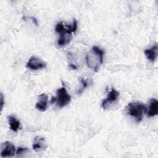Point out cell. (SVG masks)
<instances>
[{"label": "cell", "instance_id": "6da1fadb", "mask_svg": "<svg viewBox=\"0 0 158 158\" xmlns=\"http://www.w3.org/2000/svg\"><path fill=\"white\" fill-rule=\"evenodd\" d=\"M104 54V51L99 46H93L86 56L88 67L94 72H98L101 65L103 64Z\"/></svg>", "mask_w": 158, "mask_h": 158}, {"label": "cell", "instance_id": "7a4b0ae2", "mask_svg": "<svg viewBox=\"0 0 158 158\" xmlns=\"http://www.w3.org/2000/svg\"><path fill=\"white\" fill-rule=\"evenodd\" d=\"M127 113L133 117L137 123H140L143 117V113L146 110V107L139 101L131 102L126 107Z\"/></svg>", "mask_w": 158, "mask_h": 158}, {"label": "cell", "instance_id": "3957f363", "mask_svg": "<svg viewBox=\"0 0 158 158\" xmlns=\"http://www.w3.org/2000/svg\"><path fill=\"white\" fill-rule=\"evenodd\" d=\"M56 94L57 96L56 97V102L59 107L62 108L70 102L72 99L71 96L68 93L65 86L59 88L56 91Z\"/></svg>", "mask_w": 158, "mask_h": 158}, {"label": "cell", "instance_id": "277c9868", "mask_svg": "<svg viewBox=\"0 0 158 158\" xmlns=\"http://www.w3.org/2000/svg\"><path fill=\"white\" fill-rule=\"evenodd\" d=\"M46 65L47 64L45 62L42 60L41 59L33 56L29 59L26 67L30 70H37L46 68Z\"/></svg>", "mask_w": 158, "mask_h": 158}, {"label": "cell", "instance_id": "5b68a950", "mask_svg": "<svg viewBox=\"0 0 158 158\" xmlns=\"http://www.w3.org/2000/svg\"><path fill=\"white\" fill-rule=\"evenodd\" d=\"M119 92L112 88L111 90L109 92L107 98L103 100L101 104V107L103 109H106L110 105L115 103L119 97Z\"/></svg>", "mask_w": 158, "mask_h": 158}, {"label": "cell", "instance_id": "8992f818", "mask_svg": "<svg viewBox=\"0 0 158 158\" xmlns=\"http://www.w3.org/2000/svg\"><path fill=\"white\" fill-rule=\"evenodd\" d=\"M15 152V147L14 144L8 141H5L1 146V157H13Z\"/></svg>", "mask_w": 158, "mask_h": 158}, {"label": "cell", "instance_id": "52a82bcc", "mask_svg": "<svg viewBox=\"0 0 158 158\" xmlns=\"http://www.w3.org/2000/svg\"><path fill=\"white\" fill-rule=\"evenodd\" d=\"M48 96L45 93H42L38 95V101L36 103L35 107L40 111L44 112L48 107Z\"/></svg>", "mask_w": 158, "mask_h": 158}, {"label": "cell", "instance_id": "ba28073f", "mask_svg": "<svg viewBox=\"0 0 158 158\" xmlns=\"http://www.w3.org/2000/svg\"><path fill=\"white\" fill-rule=\"evenodd\" d=\"M146 113L149 117H154L158 114V102L156 99L152 98L150 99Z\"/></svg>", "mask_w": 158, "mask_h": 158}, {"label": "cell", "instance_id": "9c48e42d", "mask_svg": "<svg viewBox=\"0 0 158 158\" xmlns=\"http://www.w3.org/2000/svg\"><path fill=\"white\" fill-rule=\"evenodd\" d=\"M72 39V33L69 31H63L60 33V36L57 40V44L59 46H64L70 43Z\"/></svg>", "mask_w": 158, "mask_h": 158}, {"label": "cell", "instance_id": "30bf717a", "mask_svg": "<svg viewBox=\"0 0 158 158\" xmlns=\"http://www.w3.org/2000/svg\"><path fill=\"white\" fill-rule=\"evenodd\" d=\"M32 146H33V149L36 152H38L44 149L47 147L44 138L40 136H36L34 138Z\"/></svg>", "mask_w": 158, "mask_h": 158}, {"label": "cell", "instance_id": "8fae6325", "mask_svg": "<svg viewBox=\"0 0 158 158\" xmlns=\"http://www.w3.org/2000/svg\"><path fill=\"white\" fill-rule=\"evenodd\" d=\"M157 50L158 46L157 44L156 43L151 48L147 49L144 51V54L147 57V59L151 62H154L157 57Z\"/></svg>", "mask_w": 158, "mask_h": 158}, {"label": "cell", "instance_id": "7c38bea8", "mask_svg": "<svg viewBox=\"0 0 158 158\" xmlns=\"http://www.w3.org/2000/svg\"><path fill=\"white\" fill-rule=\"evenodd\" d=\"M8 123L10 126V128L14 132H17L18 130L20 128V122L17 118L12 115H9L7 117Z\"/></svg>", "mask_w": 158, "mask_h": 158}, {"label": "cell", "instance_id": "4fadbf2b", "mask_svg": "<svg viewBox=\"0 0 158 158\" xmlns=\"http://www.w3.org/2000/svg\"><path fill=\"white\" fill-rule=\"evenodd\" d=\"M81 86L77 91V94H81L85 88H86L89 83H92V81H89V80L88 78L84 79L83 78H81Z\"/></svg>", "mask_w": 158, "mask_h": 158}, {"label": "cell", "instance_id": "5bb4252c", "mask_svg": "<svg viewBox=\"0 0 158 158\" xmlns=\"http://www.w3.org/2000/svg\"><path fill=\"white\" fill-rule=\"evenodd\" d=\"M28 151V149L27 148L19 147L16 151V155L17 156H22L23 154L26 153Z\"/></svg>", "mask_w": 158, "mask_h": 158}, {"label": "cell", "instance_id": "9a60e30c", "mask_svg": "<svg viewBox=\"0 0 158 158\" xmlns=\"http://www.w3.org/2000/svg\"><path fill=\"white\" fill-rule=\"evenodd\" d=\"M4 104V96H3L2 93H1V111H2V109H3Z\"/></svg>", "mask_w": 158, "mask_h": 158}, {"label": "cell", "instance_id": "2e32d148", "mask_svg": "<svg viewBox=\"0 0 158 158\" xmlns=\"http://www.w3.org/2000/svg\"><path fill=\"white\" fill-rule=\"evenodd\" d=\"M30 19H32V20H33V23H35L36 25H38V21H37V20L35 18V17H30Z\"/></svg>", "mask_w": 158, "mask_h": 158}, {"label": "cell", "instance_id": "e0dca14e", "mask_svg": "<svg viewBox=\"0 0 158 158\" xmlns=\"http://www.w3.org/2000/svg\"><path fill=\"white\" fill-rule=\"evenodd\" d=\"M69 67H70V68H71L72 69H73V70H76V69H77V67L75 65L72 64H70L69 65Z\"/></svg>", "mask_w": 158, "mask_h": 158}, {"label": "cell", "instance_id": "ac0fdd59", "mask_svg": "<svg viewBox=\"0 0 158 158\" xmlns=\"http://www.w3.org/2000/svg\"><path fill=\"white\" fill-rule=\"evenodd\" d=\"M56 101V97H52L51 99V103H54Z\"/></svg>", "mask_w": 158, "mask_h": 158}]
</instances>
